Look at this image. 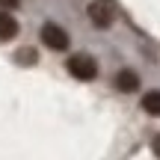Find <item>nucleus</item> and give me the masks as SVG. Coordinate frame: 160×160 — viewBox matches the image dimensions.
<instances>
[{
	"label": "nucleus",
	"mask_w": 160,
	"mask_h": 160,
	"mask_svg": "<svg viewBox=\"0 0 160 160\" xmlns=\"http://www.w3.org/2000/svg\"><path fill=\"white\" fill-rule=\"evenodd\" d=\"M151 151H154V157L160 160V133H157L154 139H151Z\"/></svg>",
	"instance_id": "8"
},
{
	"label": "nucleus",
	"mask_w": 160,
	"mask_h": 160,
	"mask_svg": "<svg viewBox=\"0 0 160 160\" xmlns=\"http://www.w3.org/2000/svg\"><path fill=\"white\" fill-rule=\"evenodd\" d=\"M18 62H36V51H21V53H18Z\"/></svg>",
	"instance_id": "7"
},
{
	"label": "nucleus",
	"mask_w": 160,
	"mask_h": 160,
	"mask_svg": "<svg viewBox=\"0 0 160 160\" xmlns=\"http://www.w3.org/2000/svg\"><path fill=\"white\" fill-rule=\"evenodd\" d=\"M68 74L77 77V80H95L98 77L95 57H89V53H74V57L68 59Z\"/></svg>",
	"instance_id": "1"
},
{
	"label": "nucleus",
	"mask_w": 160,
	"mask_h": 160,
	"mask_svg": "<svg viewBox=\"0 0 160 160\" xmlns=\"http://www.w3.org/2000/svg\"><path fill=\"white\" fill-rule=\"evenodd\" d=\"M42 42H45L51 51H65V48H68V33H65L59 24H45V27H42Z\"/></svg>",
	"instance_id": "2"
},
{
	"label": "nucleus",
	"mask_w": 160,
	"mask_h": 160,
	"mask_svg": "<svg viewBox=\"0 0 160 160\" xmlns=\"http://www.w3.org/2000/svg\"><path fill=\"white\" fill-rule=\"evenodd\" d=\"M142 110L148 116H160V89H151L142 95Z\"/></svg>",
	"instance_id": "6"
},
{
	"label": "nucleus",
	"mask_w": 160,
	"mask_h": 160,
	"mask_svg": "<svg viewBox=\"0 0 160 160\" xmlns=\"http://www.w3.org/2000/svg\"><path fill=\"white\" fill-rule=\"evenodd\" d=\"M18 0H0V9H15Z\"/></svg>",
	"instance_id": "9"
},
{
	"label": "nucleus",
	"mask_w": 160,
	"mask_h": 160,
	"mask_svg": "<svg viewBox=\"0 0 160 160\" xmlns=\"http://www.w3.org/2000/svg\"><path fill=\"white\" fill-rule=\"evenodd\" d=\"M89 18H92L95 27H110V24H113V12H110L104 3H92L89 6Z\"/></svg>",
	"instance_id": "4"
},
{
	"label": "nucleus",
	"mask_w": 160,
	"mask_h": 160,
	"mask_svg": "<svg viewBox=\"0 0 160 160\" xmlns=\"http://www.w3.org/2000/svg\"><path fill=\"white\" fill-rule=\"evenodd\" d=\"M18 36V21L9 12H0V42H9Z\"/></svg>",
	"instance_id": "5"
},
{
	"label": "nucleus",
	"mask_w": 160,
	"mask_h": 160,
	"mask_svg": "<svg viewBox=\"0 0 160 160\" xmlns=\"http://www.w3.org/2000/svg\"><path fill=\"white\" fill-rule=\"evenodd\" d=\"M116 89L125 92V95H128V92H137V89H139V77H137V71H133V68H122L119 74H116Z\"/></svg>",
	"instance_id": "3"
}]
</instances>
